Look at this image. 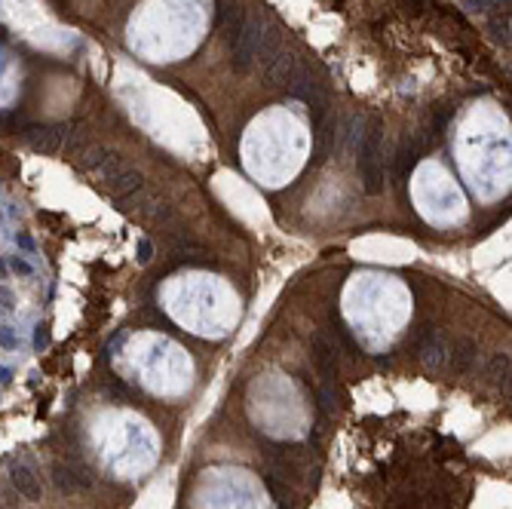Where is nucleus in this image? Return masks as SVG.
Returning a JSON list of instances; mask_svg holds the SVG:
<instances>
[{
    "instance_id": "nucleus-1",
    "label": "nucleus",
    "mask_w": 512,
    "mask_h": 509,
    "mask_svg": "<svg viewBox=\"0 0 512 509\" xmlns=\"http://www.w3.org/2000/svg\"><path fill=\"white\" fill-rule=\"evenodd\" d=\"M163 310L193 335L221 338L239 319V295L227 279L202 270L178 273L160 289Z\"/></svg>"
},
{
    "instance_id": "nucleus-2",
    "label": "nucleus",
    "mask_w": 512,
    "mask_h": 509,
    "mask_svg": "<svg viewBox=\"0 0 512 509\" xmlns=\"http://www.w3.org/2000/svg\"><path fill=\"white\" fill-rule=\"evenodd\" d=\"M344 316L369 347H383L411 316V291L386 273H356L344 291Z\"/></svg>"
},
{
    "instance_id": "nucleus-3",
    "label": "nucleus",
    "mask_w": 512,
    "mask_h": 509,
    "mask_svg": "<svg viewBox=\"0 0 512 509\" xmlns=\"http://www.w3.org/2000/svg\"><path fill=\"white\" fill-rule=\"evenodd\" d=\"M304 154L307 132L285 111H273L255 120L243 144L246 169L267 188H279V184L292 181L295 172L304 166Z\"/></svg>"
},
{
    "instance_id": "nucleus-4",
    "label": "nucleus",
    "mask_w": 512,
    "mask_h": 509,
    "mask_svg": "<svg viewBox=\"0 0 512 509\" xmlns=\"http://www.w3.org/2000/svg\"><path fill=\"white\" fill-rule=\"evenodd\" d=\"M503 126L469 120L460 135V169L481 200H497L509 188V141Z\"/></svg>"
},
{
    "instance_id": "nucleus-5",
    "label": "nucleus",
    "mask_w": 512,
    "mask_h": 509,
    "mask_svg": "<svg viewBox=\"0 0 512 509\" xmlns=\"http://www.w3.org/2000/svg\"><path fill=\"white\" fill-rule=\"evenodd\" d=\"M148 9L151 13L132 28V31H138L135 34V50L141 53V46H148L163 28H166V34L160 37L151 53L157 62H169V58L193 50V43L200 41L202 22H206L200 0H153Z\"/></svg>"
},
{
    "instance_id": "nucleus-6",
    "label": "nucleus",
    "mask_w": 512,
    "mask_h": 509,
    "mask_svg": "<svg viewBox=\"0 0 512 509\" xmlns=\"http://www.w3.org/2000/svg\"><path fill=\"white\" fill-rule=\"evenodd\" d=\"M132 362L138 368V375L144 380V387H151L153 393H185L190 387V359L175 341L153 335V331H141L132 341Z\"/></svg>"
},
{
    "instance_id": "nucleus-7",
    "label": "nucleus",
    "mask_w": 512,
    "mask_h": 509,
    "mask_svg": "<svg viewBox=\"0 0 512 509\" xmlns=\"http://www.w3.org/2000/svg\"><path fill=\"white\" fill-rule=\"evenodd\" d=\"M411 197L418 212L436 227H454L467 218V200L457 181L439 163H423L411 184Z\"/></svg>"
},
{
    "instance_id": "nucleus-8",
    "label": "nucleus",
    "mask_w": 512,
    "mask_h": 509,
    "mask_svg": "<svg viewBox=\"0 0 512 509\" xmlns=\"http://www.w3.org/2000/svg\"><path fill=\"white\" fill-rule=\"evenodd\" d=\"M9 482H13V488L25 497V500H40L43 497L40 476H37V469L28 464V460H16V464H9Z\"/></svg>"
},
{
    "instance_id": "nucleus-9",
    "label": "nucleus",
    "mask_w": 512,
    "mask_h": 509,
    "mask_svg": "<svg viewBox=\"0 0 512 509\" xmlns=\"http://www.w3.org/2000/svg\"><path fill=\"white\" fill-rule=\"evenodd\" d=\"M13 270H18V273H31V264H25V261H18V258H13Z\"/></svg>"
},
{
    "instance_id": "nucleus-10",
    "label": "nucleus",
    "mask_w": 512,
    "mask_h": 509,
    "mask_svg": "<svg viewBox=\"0 0 512 509\" xmlns=\"http://www.w3.org/2000/svg\"><path fill=\"white\" fill-rule=\"evenodd\" d=\"M0 344H6V347H9V344H13V338H9V335H4V331H0Z\"/></svg>"
},
{
    "instance_id": "nucleus-11",
    "label": "nucleus",
    "mask_w": 512,
    "mask_h": 509,
    "mask_svg": "<svg viewBox=\"0 0 512 509\" xmlns=\"http://www.w3.org/2000/svg\"><path fill=\"white\" fill-rule=\"evenodd\" d=\"M0 509H4V503H0Z\"/></svg>"
}]
</instances>
